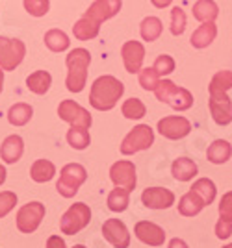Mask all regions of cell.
Masks as SVG:
<instances>
[{"label":"cell","instance_id":"obj_1","mask_svg":"<svg viewBox=\"0 0 232 248\" xmlns=\"http://www.w3.org/2000/svg\"><path fill=\"white\" fill-rule=\"evenodd\" d=\"M123 93H125L123 82L112 74H104V76H99L91 85L89 104L97 111H110L121 100Z\"/></svg>","mask_w":232,"mask_h":248},{"label":"cell","instance_id":"obj_2","mask_svg":"<svg viewBox=\"0 0 232 248\" xmlns=\"http://www.w3.org/2000/svg\"><path fill=\"white\" fill-rule=\"evenodd\" d=\"M91 63V54L85 48H73L65 58L67 78L65 85L71 93H82L87 83V69Z\"/></svg>","mask_w":232,"mask_h":248},{"label":"cell","instance_id":"obj_3","mask_svg":"<svg viewBox=\"0 0 232 248\" xmlns=\"http://www.w3.org/2000/svg\"><path fill=\"white\" fill-rule=\"evenodd\" d=\"M154 94L160 102L167 104L175 111H188L193 106V94L188 89L179 87L171 80H160L156 89H154Z\"/></svg>","mask_w":232,"mask_h":248},{"label":"cell","instance_id":"obj_4","mask_svg":"<svg viewBox=\"0 0 232 248\" xmlns=\"http://www.w3.org/2000/svg\"><path fill=\"white\" fill-rule=\"evenodd\" d=\"M87 180V170L80 163H67L60 170V180L56 182V191L64 198H73Z\"/></svg>","mask_w":232,"mask_h":248},{"label":"cell","instance_id":"obj_5","mask_svg":"<svg viewBox=\"0 0 232 248\" xmlns=\"http://www.w3.org/2000/svg\"><path fill=\"white\" fill-rule=\"evenodd\" d=\"M152 145H154V130L149 124H137L123 139L119 150L123 155H134L141 150L150 148Z\"/></svg>","mask_w":232,"mask_h":248},{"label":"cell","instance_id":"obj_6","mask_svg":"<svg viewBox=\"0 0 232 248\" xmlns=\"http://www.w3.org/2000/svg\"><path fill=\"white\" fill-rule=\"evenodd\" d=\"M91 220V209L84 202H76L71 204V207L65 211L60 218V230L65 235H76L78 232H82Z\"/></svg>","mask_w":232,"mask_h":248},{"label":"cell","instance_id":"obj_7","mask_svg":"<svg viewBox=\"0 0 232 248\" xmlns=\"http://www.w3.org/2000/svg\"><path fill=\"white\" fill-rule=\"evenodd\" d=\"M26 56V45L21 39L0 35V69L15 71Z\"/></svg>","mask_w":232,"mask_h":248},{"label":"cell","instance_id":"obj_8","mask_svg":"<svg viewBox=\"0 0 232 248\" xmlns=\"http://www.w3.org/2000/svg\"><path fill=\"white\" fill-rule=\"evenodd\" d=\"M45 204L41 202H28L17 211L15 224L21 233H33L37 228L41 226L43 218H45Z\"/></svg>","mask_w":232,"mask_h":248},{"label":"cell","instance_id":"obj_9","mask_svg":"<svg viewBox=\"0 0 232 248\" xmlns=\"http://www.w3.org/2000/svg\"><path fill=\"white\" fill-rule=\"evenodd\" d=\"M58 117L71 126H80V128H89L93 124L89 111L74 100H62L58 106Z\"/></svg>","mask_w":232,"mask_h":248},{"label":"cell","instance_id":"obj_10","mask_svg":"<svg viewBox=\"0 0 232 248\" xmlns=\"http://www.w3.org/2000/svg\"><path fill=\"white\" fill-rule=\"evenodd\" d=\"M110 180L114 182L116 187H123L132 193L137 184L136 165L130 159H119L110 167Z\"/></svg>","mask_w":232,"mask_h":248},{"label":"cell","instance_id":"obj_11","mask_svg":"<svg viewBox=\"0 0 232 248\" xmlns=\"http://www.w3.org/2000/svg\"><path fill=\"white\" fill-rule=\"evenodd\" d=\"M158 132L166 139L179 141V139H184L186 135H190L191 123L182 115H169L158 121Z\"/></svg>","mask_w":232,"mask_h":248},{"label":"cell","instance_id":"obj_12","mask_svg":"<svg viewBox=\"0 0 232 248\" xmlns=\"http://www.w3.org/2000/svg\"><path fill=\"white\" fill-rule=\"evenodd\" d=\"M208 108L215 124L227 126L232 123V100L229 98V93H210Z\"/></svg>","mask_w":232,"mask_h":248},{"label":"cell","instance_id":"obj_13","mask_svg":"<svg viewBox=\"0 0 232 248\" xmlns=\"http://www.w3.org/2000/svg\"><path fill=\"white\" fill-rule=\"evenodd\" d=\"M102 235L114 248H128L130 247V233L123 220L119 218H108L102 224Z\"/></svg>","mask_w":232,"mask_h":248},{"label":"cell","instance_id":"obj_14","mask_svg":"<svg viewBox=\"0 0 232 248\" xmlns=\"http://www.w3.org/2000/svg\"><path fill=\"white\" fill-rule=\"evenodd\" d=\"M121 58L127 73L136 74L143 69V60H145V46L139 41H127L121 46Z\"/></svg>","mask_w":232,"mask_h":248},{"label":"cell","instance_id":"obj_15","mask_svg":"<svg viewBox=\"0 0 232 248\" xmlns=\"http://www.w3.org/2000/svg\"><path fill=\"white\" fill-rule=\"evenodd\" d=\"M134 235L143 245H149V247H162L166 243V232H164V228L158 226L156 222H150V220H139V222H136Z\"/></svg>","mask_w":232,"mask_h":248},{"label":"cell","instance_id":"obj_16","mask_svg":"<svg viewBox=\"0 0 232 248\" xmlns=\"http://www.w3.org/2000/svg\"><path fill=\"white\" fill-rule=\"evenodd\" d=\"M141 202L149 209H167L175 204V193L166 187H147L141 193Z\"/></svg>","mask_w":232,"mask_h":248},{"label":"cell","instance_id":"obj_17","mask_svg":"<svg viewBox=\"0 0 232 248\" xmlns=\"http://www.w3.org/2000/svg\"><path fill=\"white\" fill-rule=\"evenodd\" d=\"M121 8H123V0H95L85 10L84 15L97 22H104L110 21L112 17H116L121 11Z\"/></svg>","mask_w":232,"mask_h":248},{"label":"cell","instance_id":"obj_18","mask_svg":"<svg viewBox=\"0 0 232 248\" xmlns=\"http://www.w3.org/2000/svg\"><path fill=\"white\" fill-rule=\"evenodd\" d=\"M22 152H24V141L21 135H8L0 145V157L8 165L17 163L22 157Z\"/></svg>","mask_w":232,"mask_h":248},{"label":"cell","instance_id":"obj_19","mask_svg":"<svg viewBox=\"0 0 232 248\" xmlns=\"http://www.w3.org/2000/svg\"><path fill=\"white\" fill-rule=\"evenodd\" d=\"M215 37H217V26H215V22H200L199 28L191 33L190 43L193 48L202 50V48L210 46L212 43L215 41Z\"/></svg>","mask_w":232,"mask_h":248},{"label":"cell","instance_id":"obj_20","mask_svg":"<svg viewBox=\"0 0 232 248\" xmlns=\"http://www.w3.org/2000/svg\"><path fill=\"white\" fill-rule=\"evenodd\" d=\"M197 172H199V167L190 157H179L171 165V174L177 182H190L197 176Z\"/></svg>","mask_w":232,"mask_h":248},{"label":"cell","instance_id":"obj_21","mask_svg":"<svg viewBox=\"0 0 232 248\" xmlns=\"http://www.w3.org/2000/svg\"><path fill=\"white\" fill-rule=\"evenodd\" d=\"M99 31H100V22L93 21L85 15H82L73 26V35L78 41H91L99 35Z\"/></svg>","mask_w":232,"mask_h":248},{"label":"cell","instance_id":"obj_22","mask_svg":"<svg viewBox=\"0 0 232 248\" xmlns=\"http://www.w3.org/2000/svg\"><path fill=\"white\" fill-rule=\"evenodd\" d=\"M232 155V145L225 139H215L208 150H206V159L214 165H223L231 159Z\"/></svg>","mask_w":232,"mask_h":248},{"label":"cell","instance_id":"obj_23","mask_svg":"<svg viewBox=\"0 0 232 248\" xmlns=\"http://www.w3.org/2000/svg\"><path fill=\"white\" fill-rule=\"evenodd\" d=\"M204 207L206 206H204L202 198L197 193H193L191 189L186 195H182L179 200V213L182 217H195V215H199Z\"/></svg>","mask_w":232,"mask_h":248},{"label":"cell","instance_id":"obj_24","mask_svg":"<svg viewBox=\"0 0 232 248\" xmlns=\"http://www.w3.org/2000/svg\"><path fill=\"white\" fill-rule=\"evenodd\" d=\"M52 85V74L49 71H33L28 78H26V87L28 91H32L33 94H47L49 89Z\"/></svg>","mask_w":232,"mask_h":248},{"label":"cell","instance_id":"obj_25","mask_svg":"<svg viewBox=\"0 0 232 248\" xmlns=\"http://www.w3.org/2000/svg\"><path fill=\"white\" fill-rule=\"evenodd\" d=\"M191 11L199 22H215V19L219 17V6L214 0H197Z\"/></svg>","mask_w":232,"mask_h":248},{"label":"cell","instance_id":"obj_26","mask_svg":"<svg viewBox=\"0 0 232 248\" xmlns=\"http://www.w3.org/2000/svg\"><path fill=\"white\" fill-rule=\"evenodd\" d=\"M43 41H45V46H47L49 50L56 52V54L69 50V46H71L69 35H67L64 30H60V28H52V30L47 31L45 37H43Z\"/></svg>","mask_w":232,"mask_h":248},{"label":"cell","instance_id":"obj_27","mask_svg":"<svg viewBox=\"0 0 232 248\" xmlns=\"http://www.w3.org/2000/svg\"><path fill=\"white\" fill-rule=\"evenodd\" d=\"M56 176V167L49 159H35L30 167V178L35 184H47Z\"/></svg>","mask_w":232,"mask_h":248},{"label":"cell","instance_id":"obj_28","mask_svg":"<svg viewBox=\"0 0 232 248\" xmlns=\"http://www.w3.org/2000/svg\"><path fill=\"white\" fill-rule=\"evenodd\" d=\"M33 117V108L26 102H17L13 104L8 111V121L11 126H24L32 121Z\"/></svg>","mask_w":232,"mask_h":248},{"label":"cell","instance_id":"obj_29","mask_svg":"<svg viewBox=\"0 0 232 248\" xmlns=\"http://www.w3.org/2000/svg\"><path fill=\"white\" fill-rule=\"evenodd\" d=\"M162 31H164V24L160 21L158 17H154V15H149L145 17L141 24H139V33H141V39L147 43H152L160 39V35H162Z\"/></svg>","mask_w":232,"mask_h":248},{"label":"cell","instance_id":"obj_30","mask_svg":"<svg viewBox=\"0 0 232 248\" xmlns=\"http://www.w3.org/2000/svg\"><path fill=\"white\" fill-rule=\"evenodd\" d=\"M190 189L202 198L204 206H210L212 202L215 200V193H217V189H215V184L212 182L210 178H199V180H195V182H193V186H191Z\"/></svg>","mask_w":232,"mask_h":248},{"label":"cell","instance_id":"obj_31","mask_svg":"<svg viewBox=\"0 0 232 248\" xmlns=\"http://www.w3.org/2000/svg\"><path fill=\"white\" fill-rule=\"evenodd\" d=\"M108 209L114 213H123L130 204V191L123 187H116L110 195H108Z\"/></svg>","mask_w":232,"mask_h":248},{"label":"cell","instance_id":"obj_32","mask_svg":"<svg viewBox=\"0 0 232 248\" xmlns=\"http://www.w3.org/2000/svg\"><path fill=\"white\" fill-rule=\"evenodd\" d=\"M67 143L73 146L74 150H85L91 143V135L87 132V128L71 126V130L67 132Z\"/></svg>","mask_w":232,"mask_h":248},{"label":"cell","instance_id":"obj_33","mask_svg":"<svg viewBox=\"0 0 232 248\" xmlns=\"http://www.w3.org/2000/svg\"><path fill=\"white\" fill-rule=\"evenodd\" d=\"M121 113L125 115V119H130V121H139L147 115V106L141 102L139 98H128L123 102L121 106Z\"/></svg>","mask_w":232,"mask_h":248},{"label":"cell","instance_id":"obj_34","mask_svg":"<svg viewBox=\"0 0 232 248\" xmlns=\"http://www.w3.org/2000/svg\"><path fill=\"white\" fill-rule=\"evenodd\" d=\"M232 89V71H217L212 76L208 93H229Z\"/></svg>","mask_w":232,"mask_h":248},{"label":"cell","instance_id":"obj_35","mask_svg":"<svg viewBox=\"0 0 232 248\" xmlns=\"http://www.w3.org/2000/svg\"><path fill=\"white\" fill-rule=\"evenodd\" d=\"M24 11L32 17H45L50 10V0H22Z\"/></svg>","mask_w":232,"mask_h":248},{"label":"cell","instance_id":"obj_36","mask_svg":"<svg viewBox=\"0 0 232 248\" xmlns=\"http://www.w3.org/2000/svg\"><path fill=\"white\" fill-rule=\"evenodd\" d=\"M137 74H139V85L145 91H154L156 89V85L160 82V74L154 71V67H145Z\"/></svg>","mask_w":232,"mask_h":248},{"label":"cell","instance_id":"obj_37","mask_svg":"<svg viewBox=\"0 0 232 248\" xmlns=\"http://www.w3.org/2000/svg\"><path fill=\"white\" fill-rule=\"evenodd\" d=\"M186 13H184V10L182 8H179V6H175L173 10H171V33L173 35H182L184 33V30H186Z\"/></svg>","mask_w":232,"mask_h":248},{"label":"cell","instance_id":"obj_38","mask_svg":"<svg viewBox=\"0 0 232 248\" xmlns=\"http://www.w3.org/2000/svg\"><path fill=\"white\" fill-rule=\"evenodd\" d=\"M152 67H154V71H156L160 76H167V74H171L175 71L177 63H175V60H173L169 54H160Z\"/></svg>","mask_w":232,"mask_h":248},{"label":"cell","instance_id":"obj_39","mask_svg":"<svg viewBox=\"0 0 232 248\" xmlns=\"http://www.w3.org/2000/svg\"><path fill=\"white\" fill-rule=\"evenodd\" d=\"M17 204V195L13 191H0V218H4Z\"/></svg>","mask_w":232,"mask_h":248},{"label":"cell","instance_id":"obj_40","mask_svg":"<svg viewBox=\"0 0 232 248\" xmlns=\"http://www.w3.org/2000/svg\"><path fill=\"white\" fill-rule=\"evenodd\" d=\"M219 217L232 220V191L225 193L219 200Z\"/></svg>","mask_w":232,"mask_h":248},{"label":"cell","instance_id":"obj_41","mask_svg":"<svg viewBox=\"0 0 232 248\" xmlns=\"http://www.w3.org/2000/svg\"><path fill=\"white\" fill-rule=\"evenodd\" d=\"M215 235L217 239H229L232 235V220H227V218H221L217 220V224H215Z\"/></svg>","mask_w":232,"mask_h":248},{"label":"cell","instance_id":"obj_42","mask_svg":"<svg viewBox=\"0 0 232 248\" xmlns=\"http://www.w3.org/2000/svg\"><path fill=\"white\" fill-rule=\"evenodd\" d=\"M47 248H67V245L60 235H50L47 239Z\"/></svg>","mask_w":232,"mask_h":248},{"label":"cell","instance_id":"obj_43","mask_svg":"<svg viewBox=\"0 0 232 248\" xmlns=\"http://www.w3.org/2000/svg\"><path fill=\"white\" fill-rule=\"evenodd\" d=\"M167 248H190V247L186 245V241H184V239L175 237V239H171V241H169V247Z\"/></svg>","mask_w":232,"mask_h":248},{"label":"cell","instance_id":"obj_44","mask_svg":"<svg viewBox=\"0 0 232 248\" xmlns=\"http://www.w3.org/2000/svg\"><path fill=\"white\" fill-rule=\"evenodd\" d=\"M150 4L154 8H158V10H164V8H169L173 4V0H150Z\"/></svg>","mask_w":232,"mask_h":248},{"label":"cell","instance_id":"obj_45","mask_svg":"<svg viewBox=\"0 0 232 248\" xmlns=\"http://www.w3.org/2000/svg\"><path fill=\"white\" fill-rule=\"evenodd\" d=\"M6 176H8V172H6V167L0 163V186L6 182Z\"/></svg>","mask_w":232,"mask_h":248},{"label":"cell","instance_id":"obj_46","mask_svg":"<svg viewBox=\"0 0 232 248\" xmlns=\"http://www.w3.org/2000/svg\"><path fill=\"white\" fill-rule=\"evenodd\" d=\"M2 89H4V71L0 69V93H2Z\"/></svg>","mask_w":232,"mask_h":248},{"label":"cell","instance_id":"obj_47","mask_svg":"<svg viewBox=\"0 0 232 248\" xmlns=\"http://www.w3.org/2000/svg\"><path fill=\"white\" fill-rule=\"evenodd\" d=\"M73 248H85V247H84V245H74Z\"/></svg>","mask_w":232,"mask_h":248},{"label":"cell","instance_id":"obj_48","mask_svg":"<svg viewBox=\"0 0 232 248\" xmlns=\"http://www.w3.org/2000/svg\"><path fill=\"white\" fill-rule=\"evenodd\" d=\"M223 248H232V245H227V247H223Z\"/></svg>","mask_w":232,"mask_h":248}]
</instances>
